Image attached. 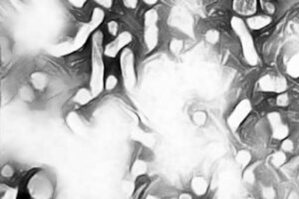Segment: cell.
<instances>
[{
  "instance_id": "1",
  "label": "cell",
  "mask_w": 299,
  "mask_h": 199,
  "mask_svg": "<svg viewBox=\"0 0 299 199\" xmlns=\"http://www.w3.org/2000/svg\"><path fill=\"white\" fill-rule=\"evenodd\" d=\"M105 19V11L103 8L96 7L88 22L84 23L78 30L74 39L70 42H63L51 48L50 53L56 57L66 56L80 50L91 36L98 30Z\"/></svg>"
},
{
  "instance_id": "2",
  "label": "cell",
  "mask_w": 299,
  "mask_h": 199,
  "mask_svg": "<svg viewBox=\"0 0 299 199\" xmlns=\"http://www.w3.org/2000/svg\"><path fill=\"white\" fill-rule=\"evenodd\" d=\"M92 71L90 78V90L94 98L98 97L105 89V61H104V34L97 30L92 36L91 44Z\"/></svg>"
},
{
  "instance_id": "3",
  "label": "cell",
  "mask_w": 299,
  "mask_h": 199,
  "mask_svg": "<svg viewBox=\"0 0 299 199\" xmlns=\"http://www.w3.org/2000/svg\"><path fill=\"white\" fill-rule=\"evenodd\" d=\"M26 191L32 199H52L55 193V184L52 176L43 170L36 171L28 179Z\"/></svg>"
},
{
  "instance_id": "4",
  "label": "cell",
  "mask_w": 299,
  "mask_h": 199,
  "mask_svg": "<svg viewBox=\"0 0 299 199\" xmlns=\"http://www.w3.org/2000/svg\"><path fill=\"white\" fill-rule=\"evenodd\" d=\"M159 14L156 9H149L144 16V41L149 52L154 51L159 44Z\"/></svg>"
},
{
  "instance_id": "5",
  "label": "cell",
  "mask_w": 299,
  "mask_h": 199,
  "mask_svg": "<svg viewBox=\"0 0 299 199\" xmlns=\"http://www.w3.org/2000/svg\"><path fill=\"white\" fill-rule=\"evenodd\" d=\"M120 69L125 87L128 90L134 89L137 84V71L135 54L132 49L126 48L120 54Z\"/></svg>"
},
{
  "instance_id": "6",
  "label": "cell",
  "mask_w": 299,
  "mask_h": 199,
  "mask_svg": "<svg viewBox=\"0 0 299 199\" xmlns=\"http://www.w3.org/2000/svg\"><path fill=\"white\" fill-rule=\"evenodd\" d=\"M232 27L236 34L240 37L243 48H245V54H248V49H249V57L248 61L251 63V65H257V54L255 52V46H254V41L253 37L250 33L248 25L244 22V20L238 16H235L232 18L231 21Z\"/></svg>"
},
{
  "instance_id": "7",
  "label": "cell",
  "mask_w": 299,
  "mask_h": 199,
  "mask_svg": "<svg viewBox=\"0 0 299 199\" xmlns=\"http://www.w3.org/2000/svg\"><path fill=\"white\" fill-rule=\"evenodd\" d=\"M133 41V35L129 31H124L118 34L114 40L109 42L104 47L105 56L108 58L118 57Z\"/></svg>"
},
{
  "instance_id": "8",
  "label": "cell",
  "mask_w": 299,
  "mask_h": 199,
  "mask_svg": "<svg viewBox=\"0 0 299 199\" xmlns=\"http://www.w3.org/2000/svg\"><path fill=\"white\" fill-rule=\"evenodd\" d=\"M260 89L264 92L284 93L288 89V82L283 76L266 75L260 82Z\"/></svg>"
},
{
  "instance_id": "9",
  "label": "cell",
  "mask_w": 299,
  "mask_h": 199,
  "mask_svg": "<svg viewBox=\"0 0 299 199\" xmlns=\"http://www.w3.org/2000/svg\"><path fill=\"white\" fill-rule=\"evenodd\" d=\"M269 122L273 130V136L277 140H285L290 135V129L284 124L281 114L271 113L269 115Z\"/></svg>"
},
{
  "instance_id": "10",
  "label": "cell",
  "mask_w": 299,
  "mask_h": 199,
  "mask_svg": "<svg viewBox=\"0 0 299 199\" xmlns=\"http://www.w3.org/2000/svg\"><path fill=\"white\" fill-rule=\"evenodd\" d=\"M250 112H251V104L249 101H243L241 104H239L228 120V124L231 127V129L237 130L238 127L249 116Z\"/></svg>"
},
{
  "instance_id": "11",
  "label": "cell",
  "mask_w": 299,
  "mask_h": 199,
  "mask_svg": "<svg viewBox=\"0 0 299 199\" xmlns=\"http://www.w3.org/2000/svg\"><path fill=\"white\" fill-rule=\"evenodd\" d=\"M258 0H234L233 8L240 16L251 17L258 11Z\"/></svg>"
},
{
  "instance_id": "12",
  "label": "cell",
  "mask_w": 299,
  "mask_h": 199,
  "mask_svg": "<svg viewBox=\"0 0 299 199\" xmlns=\"http://www.w3.org/2000/svg\"><path fill=\"white\" fill-rule=\"evenodd\" d=\"M272 22H273V18L270 15H254L248 18L247 25L249 29L254 31H259L269 26Z\"/></svg>"
},
{
  "instance_id": "13",
  "label": "cell",
  "mask_w": 299,
  "mask_h": 199,
  "mask_svg": "<svg viewBox=\"0 0 299 199\" xmlns=\"http://www.w3.org/2000/svg\"><path fill=\"white\" fill-rule=\"evenodd\" d=\"M208 189H209V184L206 179H204L202 177H196L193 179L192 190L197 196H199V197L205 196L208 192Z\"/></svg>"
},
{
  "instance_id": "14",
  "label": "cell",
  "mask_w": 299,
  "mask_h": 199,
  "mask_svg": "<svg viewBox=\"0 0 299 199\" xmlns=\"http://www.w3.org/2000/svg\"><path fill=\"white\" fill-rule=\"evenodd\" d=\"M30 81L32 84V87L37 91H42L46 88L48 83V78L45 74L41 72H35L31 75Z\"/></svg>"
},
{
  "instance_id": "15",
  "label": "cell",
  "mask_w": 299,
  "mask_h": 199,
  "mask_svg": "<svg viewBox=\"0 0 299 199\" xmlns=\"http://www.w3.org/2000/svg\"><path fill=\"white\" fill-rule=\"evenodd\" d=\"M93 98H94V96L90 89L82 88L75 94L74 102L80 106H85V105H88L93 100Z\"/></svg>"
},
{
  "instance_id": "16",
  "label": "cell",
  "mask_w": 299,
  "mask_h": 199,
  "mask_svg": "<svg viewBox=\"0 0 299 199\" xmlns=\"http://www.w3.org/2000/svg\"><path fill=\"white\" fill-rule=\"evenodd\" d=\"M147 170H148L147 164L142 160H137L132 166L131 173L134 177L140 178V177H143L147 173Z\"/></svg>"
},
{
  "instance_id": "17",
  "label": "cell",
  "mask_w": 299,
  "mask_h": 199,
  "mask_svg": "<svg viewBox=\"0 0 299 199\" xmlns=\"http://www.w3.org/2000/svg\"><path fill=\"white\" fill-rule=\"evenodd\" d=\"M287 160H288L287 154L283 151H280V152H276L273 155V157L271 159V163L275 168L279 169V168H283L286 165Z\"/></svg>"
},
{
  "instance_id": "18",
  "label": "cell",
  "mask_w": 299,
  "mask_h": 199,
  "mask_svg": "<svg viewBox=\"0 0 299 199\" xmlns=\"http://www.w3.org/2000/svg\"><path fill=\"white\" fill-rule=\"evenodd\" d=\"M20 97L21 99L26 102V103H31L34 101L35 99V93H34V88L31 87V86H28V85H25L23 86L21 89H20Z\"/></svg>"
},
{
  "instance_id": "19",
  "label": "cell",
  "mask_w": 299,
  "mask_h": 199,
  "mask_svg": "<svg viewBox=\"0 0 299 199\" xmlns=\"http://www.w3.org/2000/svg\"><path fill=\"white\" fill-rule=\"evenodd\" d=\"M275 104L280 108H287L292 104V97L286 92L280 93V95L275 99Z\"/></svg>"
},
{
  "instance_id": "20",
  "label": "cell",
  "mask_w": 299,
  "mask_h": 199,
  "mask_svg": "<svg viewBox=\"0 0 299 199\" xmlns=\"http://www.w3.org/2000/svg\"><path fill=\"white\" fill-rule=\"evenodd\" d=\"M119 85V79L116 74H109L105 78V90L113 91Z\"/></svg>"
},
{
  "instance_id": "21",
  "label": "cell",
  "mask_w": 299,
  "mask_h": 199,
  "mask_svg": "<svg viewBox=\"0 0 299 199\" xmlns=\"http://www.w3.org/2000/svg\"><path fill=\"white\" fill-rule=\"evenodd\" d=\"M281 149L283 152H285L286 154H291L294 153L296 150V144L293 140L290 139H285L281 145Z\"/></svg>"
},
{
  "instance_id": "22",
  "label": "cell",
  "mask_w": 299,
  "mask_h": 199,
  "mask_svg": "<svg viewBox=\"0 0 299 199\" xmlns=\"http://www.w3.org/2000/svg\"><path fill=\"white\" fill-rule=\"evenodd\" d=\"M183 46H184V43L182 40L174 39L170 44V50L174 55H178L182 51Z\"/></svg>"
},
{
  "instance_id": "23",
  "label": "cell",
  "mask_w": 299,
  "mask_h": 199,
  "mask_svg": "<svg viewBox=\"0 0 299 199\" xmlns=\"http://www.w3.org/2000/svg\"><path fill=\"white\" fill-rule=\"evenodd\" d=\"M206 40L211 44H216L220 40V33L217 30H209L206 34Z\"/></svg>"
},
{
  "instance_id": "24",
  "label": "cell",
  "mask_w": 299,
  "mask_h": 199,
  "mask_svg": "<svg viewBox=\"0 0 299 199\" xmlns=\"http://www.w3.org/2000/svg\"><path fill=\"white\" fill-rule=\"evenodd\" d=\"M4 195L2 196V199H14L17 198L18 196V191L15 188H11V187H5L4 188Z\"/></svg>"
},
{
  "instance_id": "25",
  "label": "cell",
  "mask_w": 299,
  "mask_h": 199,
  "mask_svg": "<svg viewBox=\"0 0 299 199\" xmlns=\"http://www.w3.org/2000/svg\"><path fill=\"white\" fill-rule=\"evenodd\" d=\"M107 29L110 35L116 37L119 34V24L116 20H111L107 24Z\"/></svg>"
},
{
  "instance_id": "26",
  "label": "cell",
  "mask_w": 299,
  "mask_h": 199,
  "mask_svg": "<svg viewBox=\"0 0 299 199\" xmlns=\"http://www.w3.org/2000/svg\"><path fill=\"white\" fill-rule=\"evenodd\" d=\"M251 159H252V156L250 155V153L248 151H242L238 155V162L241 163L242 165L249 164L251 162Z\"/></svg>"
},
{
  "instance_id": "27",
  "label": "cell",
  "mask_w": 299,
  "mask_h": 199,
  "mask_svg": "<svg viewBox=\"0 0 299 199\" xmlns=\"http://www.w3.org/2000/svg\"><path fill=\"white\" fill-rule=\"evenodd\" d=\"M194 122L198 125V126H203L205 125L206 121H207V115L204 112H197L194 115Z\"/></svg>"
},
{
  "instance_id": "28",
  "label": "cell",
  "mask_w": 299,
  "mask_h": 199,
  "mask_svg": "<svg viewBox=\"0 0 299 199\" xmlns=\"http://www.w3.org/2000/svg\"><path fill=\"white\" fill-rule=\"evenodd\" d=\"M1 174H2V176H3L5 179H11V178H13V176H14L15 173H14L13 167H11V166H9V165H6V166L3 167Z\"/></svg>"
},
{
  "instance_id": "29",
  "label": "cell",
  "mask_w": 299,
  "mask_h": 199,
  "mask_svg": "<svg viewBox=\"0 0 299 199\" xmlns=\"http://www.w3.org/2000/svg\"><path fill=\"white\" fill-rule=\"evenodd\" d=\"M290 68L292 71L291 74L293 73L295 75H297V74L299 75V55L292 60V63L290 64Z\"/></svg>"
},
{
  "instance_id": "30",
  "label": "cell",
  "mask_w": 299,
  "mask_h": 199,
  "mask_svg": "<svg viewBox=\"0 0 299 199\" xmlns=\"http://www.w3.org/2000/svg\"><path fill=\"white\" fill-rule=\"evenodd\" d=\"M263 8H264L268 13H274V12L276 11V6H275V4H274L272 1H270V0L264 1V2H263Z\"/></svg>"
},
{
  "instance_id": "31",
  "label": "cell",
  "mask_w": 299,
  "mask_h": 199,
  "mask_svg": "<svg viewBox=\"0 0 299 199\" xmlns=\"http://www.w3.org/2000/svg\"><path fill=\"white\" fill-rule=\"evenodd\" d=\"M93 1L102 8L110 9L113 6V0H93Z\"/></svg>"
},
{
  "instance_id": "32",
  "label": "cell",
  "mask_w": 299,
  "mask_h": 199,
  "mask_svg": "<svg viewBox=\"0 0 299 199\" xmlns=\"http://www.w3.org/2000/svg\"><path fill=\"white\" fill-rule=\"evenodd\" d=\"M123 3L128 9H136L138 6L139 0H123Z\"/></svg>"
},
{
  "instance_id": "33",
  "label": "cell",
  "mask_w": 299,
  "mask_h": 199,
  "mask_svg": "<svg viewBox=\"0 0 299 199\" xmlns=\"http://www.w3.org/2000/svg\"><path fill=\"white\" fill-rule=\"evenodd\" d=\"M68 2L75 8H82L87 3V0H68Z\"/></svg>"
},
{
  "instance_id": "34",
  "label": "cell",
  "mask_w": 299,
  "mask_h": 199,
  "mask_svg": "<svg viewBox=\"0 0 299 199\" xmlns=\"http://www.w3.org/2000/svg\"><path fill=\"white\" fill-rule=\"evenodd\" d=\"M142 1H143L145 4L149 5V6H153V5L157 4L159 0H142Z\"/></svg>"
},
{
  "instance_id": "35",
  "label": "cell",
  "mask_w": 299,
  "mask_h": 199,
  "mask_svg": "<svg viewBox=\"0 0 299 199\" xmlns=\"http://www.w3.org/2000/svg\"><path fill=\"white\" fill-rule=\"evenodd\" d=\"M180 199H192V196H190L188 194H184V195L180 196Z\"/></svg>"
}]
</instances>
